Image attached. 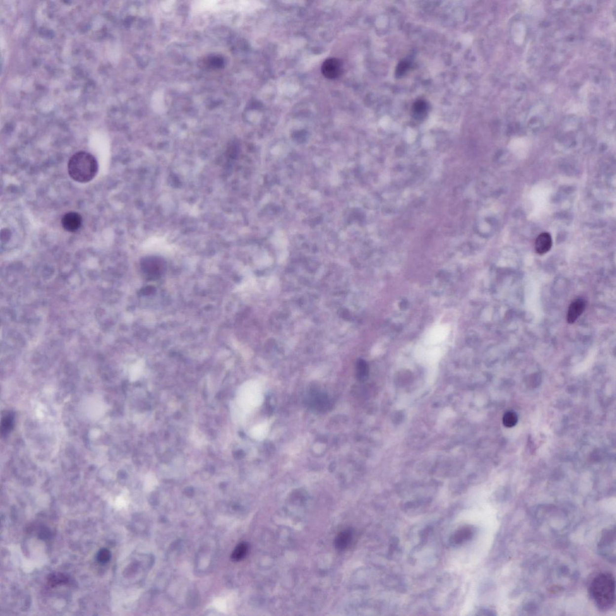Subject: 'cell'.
I'll return each instance as SVG.
<instances>
[{
	"mask_svg": "<svg viewBox=\"0 0 616 616\" xmlns=\"http://www.w3.org/2000/svg\"><path fill=\"white\" fill-rule=\"evenodd\" d=\"M589 592L596 607L601 611L611 610L616 602L615 577L607 572L597 575L590 583Z\"/></svg>",
	"mask_w": 616,
	"mask_h": 616,
	"instance_id": "1",
	"label": "cell"
},
{
	"mask_svg": "<svg viewBox=\"0 0 616 616\" xmlns=\"http://www.w3.org/2000/svg\"><path fill=\"white\" fill-rule=\"evenodd\" d=\"M69 175L77 182L86 183L96 177L98 161L91 154L79 151L71 156L68 164Z\"/></svg>",
	"mask_w": 616,
	"mask_h": 616,
	"instance_id": "2",
	"label": "cell"
},
{
	"mask_svg": "<svg viewBox=\"0 0 616 616\" xmlns=\"http://www.w3.org/2000/svg\"><path fill=\"white\" fill-rule=\"evenodd\" d=\"M599 554L602 557L612 563L616 560V530L615 527H610L602 532L598 544Z\"/></svg>",
	"mask_w": 616,
	"mask_h": 616,
	"instance_id": "3",
	"label": "cell"
},
{
	"mask_svg": "<svg viewBox=\"0 0 616 616\" xmlns=\"http://www.w3.org/2000/svg\"><path fill=\"white\" fill-rule=\"evenodd\" d=\"M142 269L144 273L151 279L157 278L164 271V264L158 258H147L142 261Z\"/></svg>",
	"mask_w": 616,
	"mask_h": 616,
	"instance_id": "4",
	"label": "cell"
},
{
	"mask_svg": "<svg viewBox=\"0 0 616 616\" xmlns=\"http://www.w3.org/2000/svg\"><path fill=\"white\" fill-rule=\"evenodd\" d=\"M321 72L327 78H337L342 74V63L335 58H330L324 62L321 67Z\"/></svg>",
	"mask_w": 616,
	"mask_h": 616,
	"instance_id": "5",
	"label": "cell"
},
{
	"mask_svg": "<svg viewBox=\"0 0 616 616\" xmlns=\"http://www.w3.org/2000/svg\"><path fill=\"white\" fill-rule=\"evenodd\" d=\"M82 222L81 216L76 212H69L62 219V227L69 232H75L78 231L81 227Z\"/></svg>",
	"mask_w": 616,
	"mask_h": 616,
	"instance_id": "6",
	"label": "cell"
},
{
	"mask_svg": "<svg viewBox=\"0 0 616 616\" xmlns=\"http://www.w3.org/2000/svg\"><path fill=\"white\" fill-rule=\"evenodd\" d=\"M475 530L470 525H465L456 530L451 536L450 542L454 546H458L471 540L474 536Z\"/></svg>",
	"mask_w": 616,
	"mask_h": 616,
	"instance_id": "7",
	"label": "cell"
},
{
	"mask_svg": "<svg viewBox=\"0 0 616 616\" xmlns=\"http://www.w3.org/2000/svg\"><path fill=\"white\" fill-rule=\"evenodd\" d=\"M585 302L582 299H577L569 306L567 321L569 324H573L584 311Z\"/></svg>",
	"mask_w": 616,
	"mask_h": 616,
	"instance_id": "8",
	"label": "cell"
},
{
	"mask_svg": "<svg viewBox=\"0 0 616 616\" xmlns=\"http://www.w3.org/2000/svg\"><path fill=\"white\" fill-rule=\"evenodd\" d=\"M354 532L351 529H346L341 532L337 536L335 540V547L340 551H344L348 548L353 542Z\"/></svg>",
	"mask_w": 616,
	"mask_h": 616,
	"instance_id": "9",
	"label": "cell"
},
{
	"mask_svg": "<svg viewBox=\"0 0 616 616\" xmlns=\"http://www.w3.org/2000/svg\"><path fill=\"white\" fill-rule=\"evenodd\" d=\"M552 246V237L548 232L541 233L536 238L535 249L539 255L546 254L551 249Z\"/></svg>",
	"mask_w": 616,
	"mask_h": 616,
	"instance_id": "10",
	"label": "cell"
},
{
	"mask_svg": "<svg viewBox=\"0 0 616 616\" xmlns=\"http://www.w3.org/2000/svg\"><path fill=\"white\" fill-rule=\"evenodd\" d=\"M69 581L70 578L67 576L60 573L51 574L47 578L48 584L51 587L67 584Z\"/></svg>",
	"mask_w": 616,
	"mask_h": 616,
	"instance_id": "11",
	"label": "cell"
},
{
	"mask_svg": "<svg viewBox=\"0 0 616 616\" xmlns=\"http://www.w3.org/2000/svg\"><path fill=\"white\" fill-rule=\"evenodd\" d=\"M249 551V545L246 542H242L238 544L236 547L231 555V558L235 562H238L243 560L246 556Z\"/></svg>",
	"mask_w": 616,
	"mask_h": 616,
	"instance_id": "12",
	"label": "cell"
},
{
	"mask_svg": "<svg viewBox=\"0 0 616 616\" xmlns=\"http://www.w3.org/2000/svg\"><path fill=\"white\" fill-rule=\"evenodd\" d=\"M13 422H14V414L12 412H10L5 414L2 419L1 422V433L4 435L9 433L12 430L13 425Z\"/></svg>",
	"mask_w": 616,
	"mask_h": 616,
	"instance_id": "13",
	"label": "cell"
},
{
	"mask_svg": "<svg viewBox=\"0 0 616 616\" xmlns=\"http://www.w3.org/2000/svg\"><path fill=\"white\" fill-rule=\"evenodd\" d=\"M518 415H517L515 412L512 411L506 412L502 419L503 424L507 427H514L518 423Z\"/></svg>",
	"mask_w": 616,
	"mask_h": 616,
	"instance_id": "14",
	"label": "cell"
},
{
	"mask_svg": "<svg viewBox=\"0 0 616 616\" xmlns=\"http://www.w3.org/2000/svg\"><path fill=\"white\" fill-rule=\"evenodd\" d=\"M427 111V103L425 101L420 100L418 101L414 105L413 111L414 114L417 118H420L424 116L426 112Z\"/></svg>",
	"mask_w": 616,
	"mask_h": 616,
	"instance_id": "15",
	"label": "cell"
},
{
	"mask_svg": "<svg viewBox=\"0 0 616 616\" xmlns=\"http://www.w3.org/2000/svg\"><path fill=\"white\" fill-rule=\"evenodd\" d=\"M97 560L99 562L102 564H105L109 562L111 558V552L109 550L103 548L98 552Z\"/></svg>",
	"mask_w": 616,
	"mask_h": 616,
	"instance_id": "16",
	"label": "cell"
},
{
	"mask_svg": "<svg viewBox=\"0 0 616 616\" xmlns=\"http://www.w3.org/2000/svg\"><path fill=\"white\" fill-rule=\"evenodd\" d=\"M410 64L408 62H402L399 63L396 70V75L398 77H402L408 71Z\"/></svg>",
	"mask_w": 616,
	"mask_h": 616,
	"instance_id": "17",
	"label": "cell"
},
{
	"mask_svg": "<svg viewBox=\"0 0 616 616\" xmlns=\"http://www.w3.org/2000/svg\"><path fill=\"white\" fill-rule=\"evenodd\" d=\"M51 533L48 528H41L39 532H38V537L41 539H48L50 538Z\"/></svg>",
	"mask_w": 616,
	"mask_h": 616,
	"instance_id": "18",
	"label": "cell"
},
{
	"mask_svg": "<svg viewBox=\"0 0 616 616\" xmlns=\"http://www.w3.org/2000/svg\"><path fill=\"white\" fill-rule=\"evenodd\" d=\"M367 368H366V365L364 364V363H361V364H360L359 365V375L360 379H365L366 376H367Z\"/></svg>",
	"mask_w": 616,
	"mask_h": 616,
	"instance_id": "19",
	"label": "cell"
}]
</instances>
